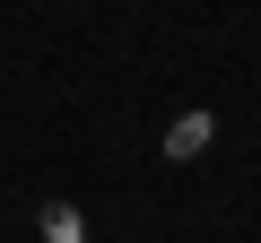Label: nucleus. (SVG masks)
<instances>
[{"mask_svg":"<svg viewBox=\"0 0 261 243\" xmlns=\"http://www.w3.org/2000/svg\"><path fill=\"white\" fill-rule=\"evenodd\" d=\"M166 148H174V157H200V148H209V122H200V113H183L174 131H166Z\"/></svg>","mask_w":261,"mask_h":243,"instance_id":"f257e3e1","label":"nucleus"}]
</instances>
